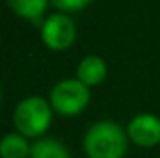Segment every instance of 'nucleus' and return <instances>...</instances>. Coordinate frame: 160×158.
Returning a JSON list of instances; mask_svg holds the SVG:
<instances>
[{
	"instance_id": "obj_1",
	"label": "nucleus",
	"mask_w": 160,
	"mask_h": 158,
	"mask_svg": "<svg viewBox=\"0 0 160 158\" xmlns=\"http://www.w3.org/2000/svg\"><path fill=\"white\" fill-rule=\"evenodd\" d=\"M127 132L114 121H99L91 125L84 136L88 158H123L127 155Z\"/></svg>"
},
{
	"instance_id": "obj_2",
	"label": "nucleus",
	"mask_w": 160,
	"mask_h": 158,
	"mask_svg": "<svg viewBox=\"0 0 160 158\" xmlns=\"http://www.w3.org/2000/svg\"><path fill=\"white\" fill-rule=\"evenodd\" d=\"M52 123V106L43 97H26L22 99L15 112H13V125L19 134L24 138L39 140L48 130Z\"/></svg>"
},
{
	"instance_id": "obj_3",
	"label": "nucleus",
	"mask_w": 160,
	"mask_h": 158,
	"mask_svg": "<svg viewBox=\"0 0 160 158\" xmlns=\"http://www.w3.org/2000/svg\"><path fill=\"white\" fill-rule=\"evenodd\" d=\"M89 87L78 78L62 80L50 91V106L60 116H78L89 102Z\"/></svg>"
},
{
	"instance_id": "obj_4",
	"label": "nucleus",
	"mask_w": 160,
	"mask_h": 158,
	"mask_svg": "<svg viewBox=\"0 0 160 158\" xmlns=\"http://www.w3.org/2000/svg\"><path fill=\"white\" fill-rule=\"evenodd\" d=\"M77 36L73 21L65 13H54L41 24V39L50 50H65Z\"/></svg>"
},
{
	"instance_id": "obj_5",
	"label": "nucleus",
	"mask_w": 160,
	"mask_h": 158,
	"mask_svg": "<svg viewBox=\"0 0 160 158\" xmlns=\"http://www.w3.org/2000/svg\"><path fill=\"white\" fill-rule=\"evenodd\" d=\"M127 136L140 147H155L160 143V117L153 114H140L130 119Z\"/></svg>"
},
{
	"instance_id": "obj_6",
	"label": "nucleus",
	"mask_w": 160,
	"mask_h": 158,
	"mask_svg": "<svg viewBox=\"0 0 160 158\" xmlns=\"http://www.w3.org/2000/svg\"><path fill=\"white\" fill-rule=\"evenodd\" d=\"M77 78L89 86H99L106 78V63L99 56H86L77 67Z\"/></svg>"
},
{
	"instance_id": "obj_7",
	"label": "nucleus",
	"mask_w": 160,
	"mask_h": 158,
	"mask_svg": "<svg viewBox=\"0 0 160 158\" xmlns=\"http://www.w3.org/2000/svg\"><path fill=\"white\" fill-rule=\"evenodd\" d=\"M32 145L19 132H9L0 140V158H30Z\"/></svg>"
},
{
	"instance_id": "obj_8",
	"label": "nucleus",
	"mask_w": 160,
	"mask_h": 158,
	"mask_svg": "<svg viewBox=\"0 0 160 158\" xmlns=\"http://www.w3.org/2000/svg\"><path fill=\"white\" fill-rule=\"evenodd\" d=\"M30 158H71V155L62 141L54 138H39L32 143Z\"/></svg>"
},
{
	"instance_id": "obj_9",
	"label": "nucleus",
	"mask_w": 160,
	"mask_h": 158,
	"mask_svg": "<svg viewBox=\"0 0 160 158\" xmlns=\"http://www.w3.org/2000/svg\"><path fill=\"white\" fill-rule=\"evenodd\" d=\"M8 6L13 9L15 15L32 21L34 24H39L41 15L47 9L48 0H6Z\"/></svg>"
},
{
	"instance_id": "obj_10",
	"label": "nucleus",
	"mask_w": 160,
	"mask_h": 158,
	"mask_svg": "<svg viewBox=\"0 0 160 158\" xmlns=\"http://www.w3.org/2000/svg\"><path fill=\"white\" fill-rule=\"evenodd\" d=\"M58 9L65 11V13H73V11H80L84 9L91 0H50Z\"/></svg>"
},
{
	"instance_id": "obj_11",
	"label": "nucleus",
	"mask_w": 160,
	"mask_h": 158,
	"mask_svg": "<svg viewBox=\"0 0 160 158\" xmlns=\"http://www.w3.org/2000/svg\"><path fill=\"white\" fill-rule=\"evenodd\" d=\"M0 99H2V93H0Z\"/></svg>"
}]
</instances>
